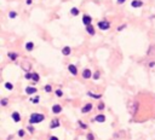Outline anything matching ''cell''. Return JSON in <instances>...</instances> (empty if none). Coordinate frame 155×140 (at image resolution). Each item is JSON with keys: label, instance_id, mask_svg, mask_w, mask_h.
<instances>
[{"label": "cell", "instance_id": "1", "mask_svg": "<svg viewBox=\"0 0 155 140\" xmlns=\"http://www.w3.org/2000/svg\"><path fill=\"white\" fill-rule=\"evenodd\" d=\"M44 118H45V116L41 114H32L30 118H29V122L30 123H39V122H43Z\"/></svg>", "mask_w": 155, "mask_h": 140}, {"label": "cell", "instance_id": "2", "mask_svg": "<svg viewBox=\"0 0 155 140\" xmlns=\"http://www.w3.org/2000/svg\"><path fill=\"white\" fill-rule=\"evenodd\" d=\"M98 27H100V29H102V30H107V29L110 28V24H109L107 21H101V22H98Z\"/></svg>", "mask_w": 155, "mask_h": 140}, {"label": "cell", "instance_id": "3", "mask_svg": "<svg viewBox=\"0 0 155 140\" xmlns=\"http://www.w3.org/2000/svg\"><path fill=\"white\" fill-rule=\"evenodd\" d=\"M91 21H92V18H91L90 16H87V15H85V16L83 17V23H84L85 26H90V24H91Z\"/></svg>", "mask_w": 155, "mask_h": 140}, {"label": "cell", "instance_id": "4", "mask_svg": "<svg viewBox=\"0 0 155 140\" xmlns=\"http://www.w3.org/2000/svg\"><path fill=\"white\" fill-rule=\"evenodd\" d=\"M143 5V3L141 1V0H133V1L131 3V6L132 7H141Z\"/></svg>", "mask_w": 155, "mask_h": 140}, {"label": "cell", "instance_id": "5", "mask_svg": "<svg viewBox=\"0 0 155 140\" xmlns=\"http://www.w3.org/2000/svg\"><path fill=\"white\" fill-rule=\"evenodd\" d=\"M91 76H92L91 70H90V69H85L84 73H83V77H84V78H90Z\"/></svg>", "mask_w": 155, "mask_h": 140}, {"label": "cell", "instance_id": "6", "mask_svg": "<svg viewBox=\"0 0 155 140\" xmlns=\"http://www.w3.org/2000/svg\"><path fill=\"white\" fill-rule=\"evenodd\" d=\"M62 111V106L61 105H53L52 106V112L53 114H60Z\"/></svg>", "mask_w": 155, "mask_h": 140}, {"label": "cell", "instance_id": "7", "mask_svg": "<svg viewBox=\"0 0 155 140\" xmlns=\"http://www.w3.org/2000/svg\"><path fill=\"white\" fill-rule=\"evenodd\" d=\"M57 127H60V121H58L57 118H55L53 121L51 122V126H50V128L55 129V128H57Z\"/></svg>", "mask_w": 155, "mask_h": 140}, {"label": "cell", "instance_id": "8", "mask_svg": "<svg viewBox=\"0 0 155 140\" xmlns=\"http://www.w3.org/2000/svg\"><path fill=\"white\" fill-rule=\"evenodd\" d=\"M68 70H69L73 75H76V74H78V69H76V67L73 65V64H70V65L68 67Z\"/></svg>", "mask_w": 155, "mask_h": 140}, {"label": "cell", "instance_id": "9", "mask_svg": "<svg viewBox=\"0 0 155 140\" xmlns=\"http://www.w3.org/2000/svg\"><path fill=\"white\" fill-rule=\"evenodd\" d=\"M12 118H13L15 122H19V121H21V115H19L18 112H13L12 114Z\"/></svg>", "mask_w": 155, "mask_h": 140}, {"label": "cell", "instance_id": "10", "mask_svg": "<svg viewBox=\"0 0 155 140\" xmlns=\"http://www.w3.org/2000/svg\"><path fill=\"white\" fill-rule=\"evenodd\" d=\"M91 109H92V104H86L84 108H83V110H81V112H84V114H86V112H89V111H91Z\"/></svg>", "mask_w": 155, "mask_h": 140}, {"label": "cell", "instance_id": "11", "mask_svg": "<svg viewBox=\"0 0 155 140\" xmlns=\"http://www.w3.org/2000/svg\"><path fill=\"white\" fill-rule=\"evenodd\" d=\"M94 119H96L97 122H104L105 121V116L104 115H98V116L94 117Z\"/></svg>", "mask_w": 155, "mask_h": 140}, {"label": "cell", "instance_id": "12", "mask_svg": "<svg viewBox=\"0 0 155 140\" xmlns=\"http://www.w3.org/2000/svg\"><path fill=\"white\" fill-rule=\"evenodd\" d=\"M36 92V88L35 87H27L26 88V93L27 94H33V93H35Z\"/></svg>", "mask_w": 155, "mask_h": 140}, {"label": "cell", "instance_id": "13", "mask_svg": "<svg viewBox=\"0 0 155 140\" xmlns=\"http://www.w3.org/2000/svg\"><path fill=\"white\" fill-rule=\"evenodd\" d=\"M86 30H87V33L90 34V35H93L94 34V28L90 24V26H86Z\"/></svg>", "mask_w": 155, "mask_h": 140}, {"label": "cell", "instance_id": "14", "mask_svg": "<svg viewBox=\"0 0 155 140\" xmlns=\"http://www.w3.org/2000/svg\"><path fill=\"white\" fill-rule=\"evenodd\" d=\"M62 53H63L64 56H68V54H70V47H64V48L62 50Z\"/></svg>", "mask_w": 155, "mask_h": 140}, {"label": "cell", "instance_id": "15", "mask_svg": "<svg viewBox=\"0 0 155 140\" xmlns=\"http://www.w3.org/2000/svg\"><path fill=\"white\" fill-rule=\"evenodd\" d=\"M70 12H72L73 16H78V15H79V10H78L76 7H73V9L70 10Z\"/></svg>", "mask_w": 155, "mask_h": 140}, {"label": "cell", "instance_id": "16", "mask_svg": "<svg viewBox=\"0 0 155 140\" xmlns=\"http://www.w3.org/2000/svg\"><path fill=\"white\" fill-rule=\"evenodd\" d=\"M33 47H34V44H33V42H28V44L26 45V48H27L28 51H32Z\"/></svg>", "mask_w": 155, "mask_h": 140}, {"label": "cell", "instance_id": "17", "mask_svg": "<svg viewBox=\"0 0 155 140\" xmlns=\"http://www.w3.org/2000/svg\"><path fill=\"white\" fill-rule=\"evenodd\" d=\"M5 88L9 89V91H11V89H13V85L10 83V82H6V83H5Z\"/></svg>", "mask_w": 155, "mask_h": 140}, {"label": "cell", "instance_id": "18", "mask_svg": "<svg viewBox=\"0 0 155 140\" xmlns=\"http://www.w3.org/2000/svg\"><path fill=\"white\" fill-rule=\"evenodd\" d=\"M39 102H40V97H34V98H32V103L38 104Z\"/></svg>", "mask_w": 155, "mask_h": 140}, {"label": "cell", "instance_id": "19", "mask_svg": "<svg viewBox=\"0 0 155 140\" xmlns=\"http://www.w3.org/2000/svg\"><path fill=\"white\" fill-rule=\"evenodd\" d=\"M33 81H39V75L36 73L33 74Z\"/></svg>", "mask_w": 155, "mask_h": 140}, {"label": "cell", "instance_id": "20", "mask_svg": "<svg viewBox=\"0 0 155 140\" xmlns=\"http://www.w3.org/2000/svg\"><path fill=\"white\" fill-rule=\"evenodd\" d=\"M56 95H57V97H62V95H63V92H62L61 89H57V91H56Z\"/></svg>", "mask_w": 155, "mask_h": 140}, {"label": "cell", "instance_id": "21", "mask_svg": "<svg viewBox=\"0 0 155 140\" xmlns=\"http://www.w3.org/2000/svg\"><path fill=\"white\" fill-rule=\"evenodd\" d=\"M89 95H91L93 98H101V94H92L91 92H89Z\"/></svg>", "mask_w": 155, "mask_h": 140}, {"label": "cell", "instance_id": "22", "mask_svg": "<svg viewBox=\"0 0 155 140\" xmlns=\"http://www.w3.org/2000/svg\"><path fill=\"white\" fill-rule=\"evenodd\" d=\"M9 57L12 59V61H15V59L17 58V56H16V54H13V53H9Z\"/></svg>", "mask_w": 155, "mask_h": 140}, {"label": "cell", "instance_id": "23", "mask_svg": "<svg viewBox=\"0 0 155 140\" xmlns=\"http://www.w3.org/2000/svg\"><path fill=\"white\" fill-rule=\"evenodd\" d=\"M9 16H10V18H15V17L17 16V13H16L15 11H12V12H10V15H9Z\"/></svg>", "mask_w": 155, "mask_h": 140}, {"label": "cell", "instance_id": "24", "mask_svg": "<svg viewBox=\"0 0 155 140\" xmlns=\"http://www.w3.org/2000/svg\"><path fill=\"white\" fill-rule=\"evenodd\" d=\"M26 78L27 80H33V74H26Z\"/></svg>", "mask_w": 155, "mask_h": 140}, {"label": "cell", "instance_id": "25", "mask_svg": "<svg viewBox=\"0 0 155 140\" xmlns=\"http://www.w3.org/2000/svg\"><path fill=\"white\" fill-rule=\"evenodd\" d=\"M93 78H94V80H98V78H100V73H94Z\"/></svg>", "mask_w": 155, "mask_h": 140}, {"label": "cell", "instance_id": "26", "mask_svg": "<svg viewBox=\"0 0 155 140\" xmlns=\"http://www.w3.org/2000/svg\"><path fill=\"white\" fill-rule=\"evenodd\" d=\"M45 91H46V92H51V91H52L51 86H45Z\"/></svg>", "mask_w": 155, "mask_h": 140}, {"label": "cell", "instance_id": "27", "mask_svg": "<svg viewBox=\"0 0 155 140\" xmlns=\"http://www.w3.org/2000/svg\"><path fill=\"white\" fill-rule=\"evenodd\" d=\"M93 139H94V138H93L92 134H89V135H87V140H93Z\"/></svg>", "mask_w": 155, "mask_h": 140}, {"label": "cell", "instance_id": "28", "mask_svg": "<svg viewBox=\"0 0 155 140\" xmlns=\"http://www.w3.org/2000/svg\"><path fill=\"white\" fill-rule=\"evenodd\" d=\"M7 104V100H6V99H3V100H1V105H6Z\"/></svg>", "mask_w": 155, "mask_h": 140}, {"label": "cell", "instance_id": "29", "mask_svg": "<svg viewBox=\"0 0 155 140\" xmlns=\"http://www.w3.org/2000/svg\"><path fill=\"white\" fill-rule=\"evenodd\" d=\"M18 135H19V136H23V135H24V132H23V130H19V132H18Z\"/></svg>", "mask_w": 155, "mask_h": 140}, {"label": "cell", "instance_id": "30", "mask_svg": "<svg viewBox=\"0 0 155 140\" xmlns=\"http://www.w3.org/2000/svg\"><path fill=\"white\" fill-rule=\"evenodd\" d=\"M103 108H104V105H103V104H100L98 109H100V110H103Z\"/></svg>", "mask_w": 155, "mask_h": 140}, {"label": "cell", "instance_id": "31", "mask_svg": "<svg viewBox=\"0 0 155 140\" xmlns=\"http://www.w3.org/2000/svg\"><path fill=\"white\" fill-rule=\"evenodd\" d=\"M79 123H80V126H81V127H83L84 129H85V128H87V127H86V126H85V124H84L83 122H79Z\"/></svg>", "mask_w": 155, "mask_h": 140}, {"label": "cell", "instance_id": "32", "mask_svg": "<svg viewBox=\"0 0 155 140\" xmlns=\"http://www.w3.org/2000/svg\"><path fill=\"white\" fill-rule=\"evenodd\" d=\"M50 140H58V138H57V136H51Z\"/></svg>", "mask_w": 155, "mask_h": 140}, {"label": "cell", "instance_id": "33", "mask_svg": "<svg viewBox=\"0 0 155 140\" xmlns=\"http://www.w3.org/2000/svg\"><path fill=\"white\" fill-rule=\"evenodd\" d=\"M125 1H126V0H118V3H119V4H124Z\"/></svg>", "mask_w": 155, "mask_h": 140}, {"label": "cell", "instance_id": "34", "mask_svg": "<svg viewBox=\"0 0 155 140\" xmlns=\"http://www.w3.org/2000/svg\"><path fill=\"white\" fill-rule=\"evenodd\" d=\"M27 4H28V5H30V4H32V0H27Z\"/></svg>", "mask_w": 155, "mask_h": 140}]
</instances>
